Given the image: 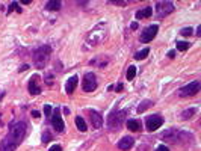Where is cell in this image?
<instances>
[{
	"instance_id": "cell-4",
	"label": "cell",
	"mask_w": 201,
	"mask_h": 151,
	"mask_svg": "<svg viewBox=\"0 0 201 151\" xmlns=\"http://www.w3.org/2000/svg\"><path fill=\"white\" fill-rule=\"evenodd\" d=\"M184 138H189V134L182 132V130H175V128H169L162 133V139L165 141H171V142H177L180 139H184Z\"/></svg>"
},
{
	"instance_id": "cell-35",
	"label": "cell",
	"mask_w": 201,
	"mask_h": 151,
	"mask_svg": "<svg viewBox=\"0 0 201 151\" xmlns=\"http://www.w3.org/2000/svg\"><path fill=\"white\" fill-rule=\"evenodd\" d=\"M197 35H198V36L201 35V26H198V27H197Z\"/></svg>"
},
{
	"instance_id": "cell-36",
	"label": "cell",
	"mask_w": 201,
	"mask_h": 151,
	"mask_svg": "<svg viewBox=\"0 0 201 151\" xmlns=\"http://www.w3.org/2000/svg\"><path fill=\"white\" fill-rule=\"evenodd\" d=\"M131 29H138V23H133V24H131Z\"/></svg>"
},
{
	"instance_id": "cell-9",
	"label": "cell",
	"mask_w": 201,
	"mask_h": 151,
	"mask_svg": "<svg viewBox=\"0 0 201 151\" xmlns=\"http://www.w3.org/2000/svg\"><path fill=\"white\" fill-rule=\"evenodd\" d=\"M162 124H163V118L160 117V115H150V117L147 118V122H145L148 132L157 130L159 127H162Z\"/></svg>"
},
{
	"instance_id": "cell-18",
	"label": "cell",
	"mask_w": 201,
	"mask_h": 151,
	"mask_svg": "<svg viewBox=\"0 0 201 151\" xmlns=\"http://www.w3.org/2000/svg\"><path fill=\"white\" fill-rule=\"evenodd\" d=\"M76 126H77V128H79V130L82 132V133H85V132L88 130L86 122L83 121V118L80 117V115H77V117H76Z\"/></svg>"
},
{
	"instance_id": "cell-5",
	"label": "cell",
	"mask_w": 201,
	"mask_h": 151,
	"mask_svg": "<svg viewBox=\"0 0 201 151\" xmlns=\"http://www.w3.org/2000/svg\"><path fill=\"white\" fill-rule=\"evenodd\" d=\"M174 3L169 2V0H165V2H157L156 3V12H157V17L159 18H163L166 17L168 14H171L174 11Z\"/></svg>"
},
{
	"instance_id": "cell-14",
	"label": "cell",
	"mask_w": 201,
	"mask_h": 151,
	"mask_svg": "<svg viewBox=\"0 0 201 151\" xmlns=\"http://www.w3.org/2000/svg\"><path fill=\"white\" fill-rule=\"evenodd\" d=\"M133 143H135V141H133V138H130V136H124L121 141L118 142V148L122 151H129L133 147Z\"/></svg>"
},
{
	"instance_id": "cell-33",
	"label": "cell",
	"mask_w": 201,
	"mask_h": 151,
	"mask_svg": "<svg viewBox=\"0 0 201 151\" xmlns=\"http://www.w3.org/2000/svg\"><path fill=\"white\" fill-rule=\"evenodd\" d=\"M39 115H41V113H39V112H38V110H32V117H35V118H39Z\"/></svg>"
},
{
	"instance_id": "cell-1",
	"label": "cell",
	"mask_w": 201,
	"mask_h": 151,
	"mask_svg": "<svg viewBox=\"0 0 201 151\" xmlns=\"http://www.w3.org/2000/svg\"><path fill=\"white\" fill-rule=\"evenodd\" d=\"M26 130H27V124L24 121H18L15 124H12L11 128H9L8 136L2 142L0 151H15V148L23 141V138L26 134Z\"/></svg>"
},
{
	"instance_id": "cell-15",
	"label": "cell",
	"mask_w": 201,
	"mask_h": 151,
	"mask_svg": "<svg viewBox=\"0 0 201 151\" xmlns=\"http://www.w3.org/2000/svg\"><path fill=\"white\" fill-rule=\"evenodd\" d=\"M77 76H73V77H70L68 80H67V86H65V91H67V94H73L74 92V89H76V86H77Z\"/></svg>"
},
{
	"instance_id": "cell-32",
	"label": "cell",
	"mask_w": 201,
	"mask_h": 151,
	"mask_svg": "<svg viewBox=\"0 0 201 151\" xmlns=\"http://www.w3.org/2000/svg\"><path fill=\"white\" fill-rule=\"evenodd\" d=\"M26 70H29V65H27V64L26 65H21V67L18 68V71H21V73H23V71H26Z\"/></svg>"
},
{
	"instance_id": "cell-24",
	"label": "cell",
	"mask_w": 201,
	"mask_h": 151,
	"mask_svg": "<svg viewBox=\"0 0 201 151\" xmlns=\"http://www.w3.org/2000/svg\"><path fill=\"white\" fill-rule=\"evenodd\" d=\"M127 80H133L135 79V76H136V67H133V65H130L129 67V70H127Z\"/></svg>"
},
{
	"instance_id": "cell-10",
	"label": "cell",
	"mask_w": 201,
	"mask_h": 151,
	"mask_svg": "<svg viewBox=\"0 0 201 151\" xmlns=\"http://www.w3.org/2000/svg\"><path fill=\"white\" fill-rule=\"evenodd\" d=\"M52 124H53V128L58 132V133H61L64 132V121H62V117H61V109L59 107H56V109L53 110V117H52Z\"/></svg>"
},
{
	"instance_id": "cell-20",
	"label": "cell",
	"mask_w": 201,
	"mask_h": 151,
	"mask_svg": "<svg viewBox=\"0 0 201 151\" xmlns=\"http://www.w3.org/2000/svg\"><path fill=\"white\" fill-rule=\"evenodd\" d=\"M150 106H153V101H151V100H144L139 106H138V112H139V113H142V112H145V110L148 109Z\"/></svg>"
},
{
	"instance_id": "cell-21",
	"label": "cell",
	"mask_w": 201,
	"mask_h": 151,
	"mask_svg": "<svg viewBox=\"0 0 201 151\" xmlns=\"http://www.w3.org/2000/svg\"><path fill=\"white\" fill-rule=\"evenodd\" d=\"M195 112H197L195 107H191V109L183 110V112H182V119H189V118H192L193 115H195Z\"/></svg>"
},
{
	"instance_id": "cell-11",
	"label": "cell",
	"mask_w": 201,
	"mask_h": 151,
	"mask_svg": "<svg viewBox=\"0 0 201 151\" xmlns=\"http://www.w3.org/2000/svg\"><path fill=\"white\" fill-rule=\"evenodd\" d=\"M100 30V26L97 27V29H94L91 34L88 35V42L89 44H92V45H95V44H98V42H101L103 39H105V36H106V34H105V30H101V32H98Z\"/></svg>"
},
{
	"instance_id": "cell-34",
	"label": "cell",
	"mask_w": 201,
	"mask_h": 151,
	"mask_svg": "<svg viewBox=\"0 0 201 151\" xmlns=\"http://www.w3.org/2000/svg\"><path fill=\"white\" fill-rule=\"evenodd\" d=\"M174 56H175V51H174V50L168 51V58H174Z\"/></svg>"
},
{
	"instance_id": "cell-22",
	"label": "cell",
	"mask_w": 201,
	"mask_h": 151,
	"mask_svg": "<svg viewBox=\"0 0 201 151\" xmlns=\"http://www.w3.org/2000/svg\"><path fill=\"white\" fill-rule=\"evenodd\" d=\"M148 53H150V49H144V50L138 51V53L135 55V59H138V60H142V59H145L147 56H148Z\"/></svg>"
},
{
	"instance_id": "cell-31",
	"label": "cell",
	"mask_w": 201,
	"mask_h": 151,
	"mask_svg": "<svg viewBox=\"0 0 201 151\" xmlns=\"http://www.w3.org/2000/svg\"><path fill=\"white\" fill-rule=\"evenodd\" d=\"M156 151H169V148H168V147H165V145H159Z\"/></svg>"
},
{
	"instance_id": "cell-16",
	"label": "cell",
	"mask_w": 201,
	"mask_h": 151,
	"mask_svg": "<svg viewBox=\"0 0 201 151\" xmlns=\"http://www.w3.org/2000/svg\"><path fill=\"white\" fill-rule=\"evenodd\" d=\"M151 14H153V8L147 6V8L141 9V11H138V12H136V18H138V20H142V18H150V17H151Z\"/></svg>"
},
{
	"instance_id": "cell-29",
	"label": "cell",
	"mask_w": 201,
	"mask_h": 151,
	"mask_svg": "<svg viewBox=\"0 0 201 151\" xmlns=\"http://www.w3.org/2000/svg\"><path fill=\"white\" fill-rule=\"evenodd\" d=\"M52 139V136H50V133H44V136H43V142L45 143V142H49Z\"/></svg>"
},
{
	"instance_id": "cell-17",
	"label": "cell",
	"mask_w": 201,
	"mask_h": 151,
	"mask_svg": "<svg viewBox=\"0 0 201 151\" xmlns=\"http://www.w3.org/2000/svg\"><path fill=\"white\" fill-rule=\"evenodd\" d=\"M127 127H129V130H131V132H141L142 124H141V121H138V119H129L127 121Z\"/></svg>"
},
{
	"instance_id": "cell-23",
	"label": "cell",
	"mask_w": 201,
	"mask_h": 151,
	"mask_svg": "<svg viewBox=\"0 0 201 151\" xmlns=\"http://www.w3.org/2000/svg\"><path fill=\"white\" fill-rule=\"evenodd\" d=\"M175 45H177V50L186 51L188 49H189V45H191V44H189V42H186V41H177V44H175Z\"/></svg>"
},
{
	"instance_id": "cell-30",
	"label": "cell",
	"mask_w": 201,
	"mask_h": 151,
	"mask_svg": "<svg viewBox=\"0 0 201 151\" xmlns=\"http://www.w3.org/2000/svg\"><path fill=\"white\" fill-rule=\"evenodd\" d=\"M49 151H62V148L59 147V145H53V147H50V150Z\"/></svg>"
},
{
	"instance_id": "cell-27",
	"label": "cell",
	"mask_w": 201,
	"mask_h": 151,
	"mask_svg": "<svg viewBox=\"0 0 201 151\" xmlns=\"http://www.w3.org/2000/svg\"><path fill=\"white\" fill-rule=\"evenodd\" d=\"M44 113H45L47 117H50V113H52V106H50V104H45V106H44Z\"/></svg>"
},
{
	"instance_id": "cell-25",
	"label": "cell",
	"mask_w": 201,
	"mask_h": 151,
	"mask_svg": "<svg viewBox=\"0 0 201 151\" xmlns=\"http://www.w3.org/2000/svg\"><path fill=\"white\" fill-rule=\"evenodd\" d=\"M14 9H15L17 12H21V8L18 6L17 2H12V3H11V6H9V9H8V14H11V11H14Z\"/></svg>"
},
{
	"instance_id": "cell-6",
	"label": "cell",
	"mask_w": 201,
	"mask_h": 151,
	"mask_svg": "<svg viewBox=\"0 0 201 151\" xmlns=\"http://www.w3.org/2000/svg\"><path fill=\"white\" fill-rule=\"evenodd\" d=\"M200 89H201V83L198 80H195V82H191L189 85L183 86L180 89V95L182 97H193V95H197L200 92Z\"/></svg>"
},
{
	"instance_id": "cell-26",
	"label": "cell",
	"mask_w": 201,
	"mask_h": 151,
	"mask_svg": "<svg viewBox=\"0 0 201 151\" xmlns=\"http://www.w3.org/2000/svg\"><path fill=\"white\" fill-rule=\"evenodd\" d=\"M180 34L183 35V36H191L193 34V30H192V27H184V29L180 30Z\"/></svg>"
},
{
	"instance_id": "cell-2",
	"label": "cell",
	"mask_w": 201,
	"mask_h": 151,
	"mask_svg": "<svg viewBox=\"0 0 201 151\" xmlns=\"http://www.w3.org/2000/svg\"><path fill=\"white\" fill-rule=\"evenodd\" d=\"M50 53H52V47L50 45H41L34 51V64L38 70H43L47 64V60L50 58Z\"/></svg>"
},
{
	"instance_id": "cell-19",
	"label": "cell",
	"mask_w": 201,
	"mask_h": 151,
	"mask_svg": "<svg viewBox=\"0 0 201 151\" xmlns=\"http://www.w3.org/2000/svg\"><path fill=\"white\" fill-rule=\"evenodd\" d=\"M45 9L47 11H58V9H61V2L59 0H50L45 5Z\"/></svg>"
},
{
	"instance_id": "cell-7",
	"label": "cell",
	"mask_w": 201,
	"mask_h": 151,
	"mask_svg": "<svg viewBox=\"0 0 201 151\" xmlns=\"http://www.w3.org/2000/svg\"><path fill=\"white\" fill-rule=\"evenodd\" d=\"M97 88V79L94 73H86L83 77V91L86 92H92Z\"/></svg>"
},
{
	"instance_id": "cell-3",
	"label": "cell",
	"mask_w": 201,
	"mask_h": 151,
	"mask_svg": "<svg viewBox=\"0 0 201 151\" xmlns=\"http://www.w3.org/2000/svg\"><path fill=\"white\" fill-rule=\"evenodd\" d=\"M127 115V110H120V112H114V113H111L109 118H107V124H109V128H112V130H116V128H120L121 124L124 122V118Z\"/></svg>"
},
{
	"instance_id": "cell-12",
	"label": "cell",
	"mask_w": 201,
	"mask_h": 151,
	"mask_svg": "<svg viewBox=\"0 0 201 151\" xmlns=\"http://www.w3.org/2000/svg\"><path fill=\"white\" fill-rule=\"evenodd\" d=\"M38 80H39V76L38 74L32 76L30 80H29V92L32 94V95H39L41 94V88L38 85Z\"/></svg>"
},
{
	"instance_id": "cell-8",
	"label": "cell",
	"mask_w": 201,
	"mask_h": 151,
	"mask_svg": "<svg viewBox=\"0 0 201 151\" xmlns=\"http://www.w3.org/2000/svg\"><path fill=\"white\" fill-rule=\"evenodd\" d=\"M159 26L157 24H151L147 29H144V32L141 34V42H150L154 39V36L157 35Z\"/></svg>"
},
{
	"instance_id": "cell-13",
	"label": "cell",
	"mask_w": 201,
	"mask_h": 151,
	"mask_svg": "<svg viewBox=\"0 0 201 151\" xmlns=\"http://www.w3.org/2000/svg\"><path fill=\"white\" fill-rule=\"evenodd\" d=\"M89 119H91V124H92L94 128H100V127L103 126V117L98 112H95V110H91L89 112Z\"/></svg>"
},
{
	"instance_id": "cell-28",
	"label": "cell",
	"mask_w": 201,
	"mask_h": 151,
	"mask_svg": "<svg viewBox=\"0 0 201 151\" xmlns=\"http://www.w3.org/2000/svg\"><path fill=\"white\" fill-rule=\"evenodd\" d=\"M45 83L49 85V86H52V85H53V76L52 74L45 76Z\"/></svg>"
}]
</instances>
